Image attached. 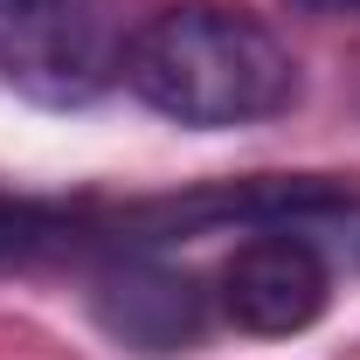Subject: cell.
I'll list each match as a JSON object with an SVG mask.
<instances>
[{"instance_id": "1", "label": "cell", "mask_w": 360, "mask_h": 360, "mask_svg": "<svg viewBox=\"0 0 360 360\" xmlns=\"http://www.w3.org/2000/svg\"><path fill=\"white\" fill-rule=\"evenodd\" d=\"M125 90L174 125L229 132L298 104V56L277 42L270 21L229 0H180L132 28Z\"/></svg>"}, {"instance_id": "2", "label": "cell", "mask_w": 360, "mask_h": 360, "mask_svg": "<svg viewBox=\"0 0 360 360\" xmlns=\"http://www.w3.org/2000/svg\"><path fill=\"white\" fill-rule=\"evenodd\" d=\"M125 49L118 0H0V90L42 111H84L125 84Z\"/></svg>"}, {"instance_id": "3", "label": "cell", "mask_w": 360, "mask_h": 360, "mask_svg": "<svg viewBox=\"0 0 360 360\" xmlns=\"http://www.w3.org/2000/svg\"><path fill=\"white\" fill-rule=\"evenodd\" d=\"M333 305V257L305 229H243L215 270V319L250 340H291Z\"/></svg>"}, {"instance_id": "4", "label": "cell", "mask_w": 360, "mask_h": 360, "mask_svg": "<svg viewBox=\"0 0 360 360\" xmlns=\"http://www.w3.org/2000/svg\"><path fill=\"white\" fill-rule=\"evenodd\" d=\"M84 298L90 319L146 360L187 354L208 340L215 326V291H201L194 270L167 264V250H125V257H104L84 270Z\"/></svg>"}, {"instance_id": "5", "label": "cell", "mask_w": 360, "mask_h": 360, "mask_svg": "<svg viewBox=\"0 0 360 360\" xmlns=\"http://www.w3.org/2000/svg\"><path fill=\"white\" fill-rule=\"evenodd\" d=\"M111 243V194H28L0 187V277L28 270H90Z\"/></svg>"}, {"instance_id": "6", "label": "cell", "mask_w": 360, "mask_h": 360, "mask_svg": "<svg viewBox=\"0 0 360 360\" xmlns=\"http://www.w3.org/2000/svg\"><path fill=\"white\" fill-rule=\"evenodd\" d=\"M298 229L312 236V243L326 250V257H333V264L360 270V187H354V180H347V187H340V194H333L319 215H305Z\"/></svg>"}, {"instance_id": "7", "label": "cell", "mask_w": 360, "mask_h": 360, "mask_svg": "<svg viewBox=\"0 0 360 360\" xmlns=\"http://www.w3.org/2000/svg\"><path fill=\"white\" fill-rule=\"evenodd\" d=\"M298 14H360V0H284Z\"/></svg>"}]
</instances>
